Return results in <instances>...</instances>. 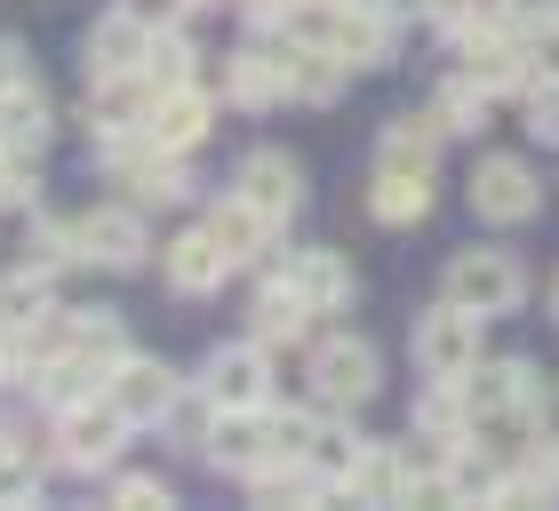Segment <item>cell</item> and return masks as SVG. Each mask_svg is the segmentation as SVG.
Returning <instances> with one entry per match:
<instances>
[{
	"label": "cell",
	"instance_id": "6da1fadb",
	"mask_svg": "<svg viewBox=\"0 0 559 511\" xmlns=\"http://www.w3.org/2000/svg\"><path fill=\"white\" fill-rule=\"evenodd\" d=\"M416 360H424V376L431 383H464L472 368H479V312L472 304H440V312H424V328H416Z\"/></svg>",
	"mask_w": 559,
	"mask_h": 511
},
{
	"label": "cell",
	"instance_id": "30bf717a",
	"mask_svg": "<svg viewBox=\"0 0 559 511\" xmlns=\"http://www.w3.org/2000/svg\"><path fill=\"white\" fill-rule=\"evenodd\" d=\"M224 272H233V255H224V240L209 233V224H200V233H185V240H168V280H176L185 296H209Z\"/></svg>",
	"mask_w": 559,
	"mask_h": 511
},
{
	"label": "cell",
	"instance_id": "4316f807",
	"mask_svg": "<svg viewBox=\"0 0 559 511\" xmlns=\"http://www.w3.org/2000/svg\"><path fill=\"white\" fill-rule=\"evenodd\" d=\"M0 503H40V464L33 455H0Z\"/></svg>",
	"mask_w": 559,
	"mask_h": 511
},
{
	"label": "cell",
	"instance_id": "cb8c5ba5",
	"mask_svg": "<svg viewBox=\"0 0 559 511\" xmlns=\"http://www.w3.org/2000/svg\"><path fill=\"white\" fill-rule=\"evenodd\" d=\"M233 96L240 105H272V96H288V72H280V48H248L233 64Z\"/></svg>",
	"mask_w": 559,
	"mask_h": 511
},
{
	"label": "cell",
	"instance_id": "9a60e30c",
	"mask_svg": "<svg viewBox=\"0 0 559 511\" xmlns=\"http://www.w3.org/2000/svg\"><path fill=\"white\" fill-rule=\"evenodd\" d=\"M40 136H48V105H40V88H33V81L0 88V152H40Z\"/></svg>",
	"mask_w": 559,
	"mask_h": 511
},
{
	"label": "cell",
	"instance_id": "603a6c76",
	"mask_svg": "<svg viewBox=\"0 0 559 511\" xmlns=\"http://www.w3.org/2000/svg\"><path fill=\"white\" fill-rule=\"evenodd\" d=\"M40 320H48V280H40V272L0 280V336H16V328H40Z\"/></svg>",
	"mask_w": 559,
	"mask_h": 511
},
{
	"label": "cell",
	"instance_id": "7a4b0ae2",
	"mask_svg": "<svg viewBox=\"0 0 559 511\" xmlns=\"http://www.w3.org/2000/svg\"><path fill=\"white\" fill-rule=\"evenodd\" d=\"M448 296H455V304H472L479 320H496V312H520L527 272H520L503 248H464V255L448 264Z\"/></svg>",
	"mask_w": 559,
	"mask_h": 511
},
{
	"label": "cell",
	"instance_id": "7c38bea8",
	"mask_svg": "<svg viewBox=\"0 0 559 511\" xmlns=\"http://www.w3.org/2000/svg\"><path fill=\"white\" fill-rule=\"evenodd\" d=\"M209 400L216 407H257L264 400V352L257 344H233L209 360Z\"/></svg>",
	"mask_w": 559,
	"mask_h": 511
},
{
	"label": "cell",
	"instance_id": "52a82bcc",
	"mask_svg": "<svg viewBox=\"0 0 559 511\" xmlns=\"http://www.w3.org/2000/svg\"><path fill=\"white\" fill-rule=\"evenodd\" d=\"M152 24L144 16H105L88 33V64H96V81H120V72H144V57H152Z\"/></svg>",
	"mask_w": 559,
	"mask_h": 511
},
{
	"label": "cell",
	"instance_id": "d6986e66",
	"mask_svg": "<svg viewBox=\"0 0 559 511\" xmlns=\"http://www.w3.org/2000/svg\"><path fill=\"white\" fill-rule=\"evenodd\" d=\"M368 209H376V224H416V216L431 209V176L384 168V176H376V192H368Z\"/></svg>",
	"mask_w": 559,
	"mask_h": 511
},
{
	"label": "cell",
	"instance_id": "484cf974",
	"mask_svg": "<svg viewBox=\"0 0 559 511\" xmlns=\"http://www.w3.org/2000/svg\"><path fill=\"white\" fill-rule=\"evenodd\" d=\"M431 120H440V128H479V120H488V88H479L472 72H464L455 88H440V105H431Z\"/></svg>",
	"mask_w": 559,
	"mask_h": 511
},
{
	"label": "cell",
	"instance_id": "4dcf8cb0",
	"mask_svg": "<svg viewBox=\"0 0 559 511\" xmlns=\"http://www.w3.org/2000/svg\"><path fill=\"white\" fill-rule=\"evenodd\" d=\"M424 431H464V407H455V392H448V383L424 400Z\"/></svg>",
	"mask_w": 559,
	"mask_h": 511
},
{
	"label": "cell",
	"instance_id": "836d02e7",
	"mask_svg": "<svg viewBox=\"0 0 559 511\" xmlns=\"http://www.w3.org/2000/svg\"><path fill=\"white\" fill-rule=\"evenodd\" d=\"M376 9H384V16H424L431 0H376Z\"/></svg>",
	"mask_w": 559,
	"mask_h": 511
},
{
	"label": "cell",
	"instance_id": "277c9868",
	"mask_svg": "<svg viewBox=\"0 0 559 511\" xmlns=\"http://www.w3.org/2000/svg\"><path fill=\"white\" fill-rule=\"evenodd\" d=\"M536 176H527V161H512V152H496V161H479L472 176V209L488 216V224H527L536 216Z\"/></svg>",
	"mask_w": 559,
	"mask_h": 511
},
{
	"label": "cell",
	"instance_id": "2e32d148",
	"mask_svg": "<svg viewBox=\"0 0 559 511\" xmlns=\"http://www.w3.org/2000/svg\"><path fill=\"white\" fill-rule=\"evenodd\" d=\"M209 233L224 240V255H233V264H248V255H264V240H272V216L257 209V200H224V209L209 216Z\"/></svg>",
	"mask_w": 559,
	"mask_h": 511
},
{
	"label": "cell",
	"instance_id": "9c48e42d",
	"mask_svg": "<svg viewBox=\"0 0 559 511\" xmlns=\"http://www.w3.org/2000/svg\"><path fill=\"white\" fill-rule=\"evenodd\" d=\"M105 392L129 407V424H160L168 407H176V383H168V368H152V360H120L112 376H105Z\"/></svg>",
	"mask_w": 559,
	"mask_h": 511
},
{
	"label": "cell",
	"instance_id": "1f68e13d",
	"mask_svg": "<svg viewBox=\"0 0 559 511\" xmlns=\"http://www.w3.org/2000/svg\"><path fill=\"white\" fill-rule=\"evenodd\" d=\"M16 57H24V48H16V40H0V88H16V81H24V64H16Z\"/></svg>",
	"mask_w": 559,
	"mask_h": 511
},
{
	"label": "cell",
	"instance_id": "e0dca14e",
	"mask_svg": "<svg viewBox=\"0 0 559 511\" xmlns=\"http://www.w3.org/2000/svg\"><path fill=\"white\" fill-rule=\"evenodd\" d=\"M304 328H312V296H304L296 280H272V288L257 296V336H264V344H280V336L296 344Z\"/></svg>",
	"mask_w": 559,
	"mask_h": 511
},
{
	"label": "cell",
	"instance_id": "8992f818",
	"mask_svg": "<svg viewBox=\"0 0 559 511\" xmlns=\"http://www.w3.org/2000/svg\"><path fill=\"white\" fill-rule=\"evenodd\" d=\"M81 255L88 264H112V272H136L144 264V224L129 209H88L81 216Z\"/></svg>",
	"mask_w": 559,
	"mask_h": 511
},
{
	"label": "cell",
	"instance_id": "44dd1931",
	"mask_svg": "<svg viewBox=\"0 0 559 511\" xmlns=\"http://www.w3.org/2000/svg\"><path fill=\"white\" fill-rule=\"evenodd\" d=\"M440 479H448V496H455V503H496V496H503V472H496V455H479V448H455Z\"/></svg>",
	"mask_w": 559,
	"mask_h": 511
},
{
	"label": "cell",
	"instance_id": "8fae6325",
	"mask_svg": "<svg viewBox=\"0 0 559 511\" xmlns=\"http://www.w3.org/2000/svg\"><path fill=\"white\" fill-rule=\"evenodd\" d=\"M144 136H160V144H176V152H192L200 136H209V96H200V88H168V96H152Z\"/></svg>",
	"mask_w": 559,
	"mask_h": 511
},
{
	"label": "cell",
	"instance_id": "d4e9b609",
	"mask_svg": "<svg viewBox=\"0 0 559 511\" xmlns=\"http://www.w3.org/2000/svg\"><path fill=\"white\" fill-rule=\"evenodd\" d=\"M144 81H152V96L192 88V48L176 40V33H160V40H152V57H144Z\"/></svg>",
	"mask_w": 559,
	"mask_h": 511
},
{
	"label": "cell",
	"instance_id": "ba28073f",
	"mask_svg": "<svg viewBox=\"0 0 559 511\" xmlns=\"http://www.w3.org/2000/svg\"><path fill=\"white\" fill-rule=\"evenodd\" d=\"M209 455L224 472H264L272 464V424H257V407H224V424L209 431Z\"/></svg>",
	"mask_w": 559,
	"mask_h": 511
},
{
	"label": "cell",
	"instance_id": "5b68a950",
	"mask_svg": "<svg viewBox=\"0 0 559 511\" xmlns=\"http://www.w3.org/2000/svg\"><path fill=\"white\" fill-rule=\"evenodd\" d=\"M312 392H320L328 407H360V400H376V352L352 344V336L320 344V352H312Z\"/></svg>",
	"mask_w": 559,
	"mask_h": 511
},
{
	"label": "cell",
	"instance_id": "ac0fdd59",
	"mask_svg": "<svg viewBox=\"0 0 559 511\" xmlns=\"http://www.w3.org/2000/svg\"><path fill=\"white\" fill-rule=\"evenodd\" d=\"M464 72H472L479 88H512L520 72H527V64H520V40H512V33H472V40H464Z\"/></svg>",
	"mask_w": 559,
	"mask_h": 511
},
{
	"label": "cell",
	"instance_id": "f546056e",
	"mask_svg": "<svg viewBox=\"0 0 559 511\" xmlns=\"http://www.w3.org/2000/svg\"><path fill=\"white\" fill-rule=\"evenodd\" d=\"M503 16H512L520 33H544V24H559V0H503Z\"/></svg>",
	"mask_w": 559,
	"mask_h": 511
},
{
	"label": "cell",
	"instance_id": "d6a6232c",
	"mask_svg": "<svg viewBox=\"0 0 559 511\" xmlns=\"http://www.w3.org/2000/svg\"><path fill=\"white\" fill-rule=\"evenodd\" d=\"M536 57H544V72H559V24H544V33H536Z\"/></svg>",
	"mask_w": 559,
	"mask_h": 511
},
{
	"label": "cell",
	"instance_id": "4fadbf2b",
	"mask_svg": "<svg viewBox=\"0 0 559 511\" xmlns=\"http://www.w3.org/2000/svg\"><path fill=\"white\" fill-rule=\"evenodd\" d=\"M240 200H257V209L280 224L296 209V161L288 152H248V168H240Z\"/></svg>",
	"mask_w": 559,
	"mask_h": 511
},
{
	"label": "cell",
	"instance_id": "f1b7e54d",
	"mask_svg": "<svg viewBox=\"0 0 559 511\" xmlns=\"http://www.w3.org/2000/svg\"><path fill=\"white\" fill-rule=\"evenodd\" d=\"M112 503H120V511H160V503H168V488H160V479H120Z\"/></svg>",
	"mask_w": 559,
	"mask_h": 511
},
{
	"label": "cell",
	"instance_id": "ffe728a7",
	"mask_svg": "<svg viewBox=\"0 0 559 511\" xmlns=\"http://www.w3.org/2000/svg\"><path fill=\"white\" fill-rule=\"evenodd\" d=\"M352 496H360V503H408L416 496V472L400 464V455L376 448V455H360V472H352Z\"/></svg>",
	"mask_w": 559,
	"mask_h": 511
},
{
	"label": "cell",
	"instance_id": "83f0119b",
	"mask_svg": "<svg viewBox=\"0 0 559 511\" xmlns=\"http://www.w3.org/2000/svg\"><path fill=\"white\" fill-rule=\"evenodd\" d=\"M527 128H536L544 144H559V72H544V81L527 88Z\"/></svg>",
	"mask_w": 559,
	"mask_h": 511
},
{
	"label": "cell",
	"instance_id": "5bb4252c",
	"mask_svg": "<svg viewBox=\"0 0 559 511\" xmlns=\"http://www.w3.org/2000/svg\"><path fill=\"white\" fill-rule=\"evenodd\" d=\"M288 280L312 296V312H336V304L352 296V264H344L336 248H304L296 264H288Z\"/></svg>",
	"mask_w": 559,
	"mask_h": 511
},
{
	"label": "cell",
	"instance_id": "7402d4cb",
	"mask_svg": "<svg viewBox=\"0 0 559 511\" xmlns=\"http://www.w3.org/2000/svg\"><path fill=\"white\" fill-rule=\"evenodd\" d=\"M431 144H440V120H392L384 128V168L431 176Z\"/></svg>",
	"mask_w": 559,
	"mask_h": 511
},
{
	"label": "cell",
	"instance_id": "d590c367",
	"mask_svg": "<svg viewBox=\"0 0 559 511\" xmlns=\"http://www.w3.org/2000/svg\"><path fill=\"white\" fill-rule=\"evenodd\" d=\"M0 455H9V440H0Z\"/></svg>",
	"mask_w": 559,
	"mask_h": 511
},
{
	"label": "cell",
	"instance_id": "3957f363",
	"mask_svg": "<svg viewBox=\"0 0 559 511\" xmlns=\"http://www.w3.org/2000/svg\"><path fill=\"white\" fill-rule=\"evenodd\" d=\"M120 440H129V407H120L112 392H105V400H72L64 424H57V455H64V464H81V472L112 464Z\"/></svg>",
	"mask_w": 559,
	"mask_h": 511
},
{
	"label": "cell",
	"instance_id": "e575fe53",
	"mask_svg": "<svg viewBox=\"0 0 559 511\" xmlns=\"http://www.w3.org/2000/svg\"><path fill=\"white\" fill-rule=\"evenodd\" d=\"M551 312H559V280H551Z\"/></svg>",
	"mask_w": 559,
	"mask_h": 511
}]
</instances>
